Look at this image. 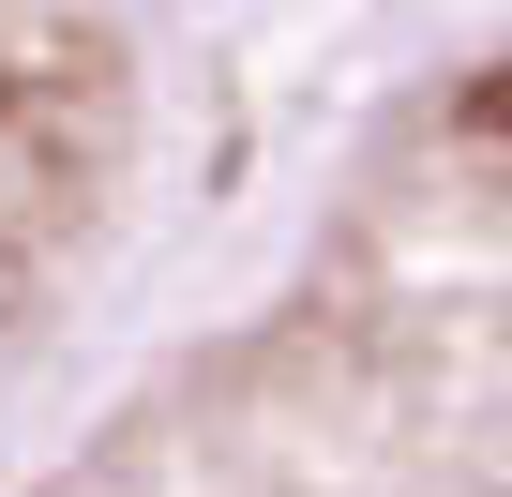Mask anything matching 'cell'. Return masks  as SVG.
Wrapping results in <instances>:
<instances>
[{"instance_id": "6da1fadb", "label": "cell", "mask_w": 512, "mask_h": 497, "mask_svg": "<svg viewBox=\"0 0 512 497\" xmlns=\"http://www.w3.org/2000/svg\"><path fill=\"white\" fill-rule=\"evenodd\" d=\"M452 136H482V151H512V61H497V76H467V91H452Z\"/></svg>"}]
</instances>
